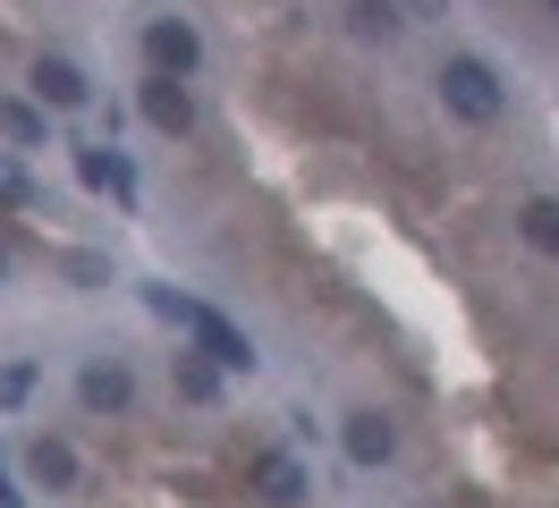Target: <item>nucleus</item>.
I'll return each mask as SVG.
<instances>
[{
    "label": "nucleus",
    "instance_id": "15",
    "mask_svg": "<svg viewBox=\"0 0 559 508\" xmlns=\"http://www.w3.org/2000/svg\"><path fill=\"white\" fill-rule=\"evenodd\" d=\"M35 399V365H0V406H26Z\"/></svg>",
    "mask_w": 559,
    "mask_h": 508
},
{
    "label": "nucleus",
    "instance_id": "8",
    "mask_svg": "<svg viewBox=\"0 0 559 508\" xmlns=\"http://www.w3.org/2000/svg\"><path fill=\"white\" fill-rule=\"evenodd\" d=\"M254 483H263V500H306V466H297L288 449H263V458H254Z\"/></svg>",
    "mask_w": 559,
    "mask_h": 508
},
{
    "label": "nucleus",
    "instance_id": "9",
    "mask_svg": "<svg viewBox=\"0 0 559 508\" xmlns=\"http://www.w3.org/2000/svg\"><path fill=\"white\" fill-rule=\"evenodd\" d=\"M340 440H348V458H356V466H382L390 449H399V433H390L382 415H348V433H340Z\"/></svg>",
    "mask_w": 559,
    "mask_h": 508
},
{
    "label": "nucleus",
    "instance_id": "6",
    "mask_svg": "<svg viewBox=\"0 0 559 508\" xmlns=\"http://www.w3.org/2000/svg\"><path fill=\"white\" fill-rule=\"evenodd\" d=\"M85 94H94V85H85V68H76V60H35V102H43V110H76Z\"/></svg>",
    "mask_w": 559,
    "mask_h": 508
},
{
    "label": "nucleus",
    "instance_id": "11",
    "mask_svg": "<svg viewBox=\"0 0 559 508\" xmlns=\"http://www.w3.org/2000/svg\"><path fill=\"white\" fill-rule=\"evenodd\" d=\"M26 474L51 483V492H69V483H76V449H69V440H35V449H26Z\"/></svg>",
    "mask_w": 559,
    "mask_h": 508
},
{
    "label": "nucleus",
    "instance_id": "14",
    "mask_svg": "<svg viewBox=\"0 0 559 508\" xmlns=\"http://www.w3.org/2000/svg\"><path fill=\"white\" fill-rule=\"evenodd\" d=\"M0 135L9 144H43V102H0Z\"/></svg>",
    "mask_w": 559,
    "mask_h": 508
},
{
    "label": "nucleus",
    "instance_id": "12",
    "mask_svg": "<svg viewBox=\"0 0 559 508\" xmlns=\"http://www.w3.org/2000/svg\"><path fill=\"white\" fill-rule=\"evenodd\" d=\"M178 399H195V406L221 399V365H212L204 347H187V356H178Z\"/></svg>",
    "mask_w": 559,
    "mask_h": 508
},
{
    "label": "nucleus",
    "instance_id": "2",
    "mask_svg": "<svg viewBox=\"0 0 559 508\" xmlns=\"http://www.w3.org/2000/svg\"><path fill=\"white\" fill-rule=\"evenodd\" d=\"M441 102H450V119H466V128H491L500 110H509V94H500V76H491L475 51H457V60H441Z\"/></svg>",
    "mask_w": 559,
    "mask_h": 508
},
{
    "label": "nucleus",
    "instance_id": "16",
    "mask_svg": "<svg viewBox=\"0 0 559 508\" xmlns=\"http://www.w3.org/2000/svg\"><path fill=\"white\" fill-rule=\"evenodd\" d=\"M26 196H35V178H26V169L0 153V203H26Z\"/></svg>",
    "mask_w": 559,
    "mask_h": 508
},
{
    "label": "nucleus",
    "instance_id": "10",
    "mask_svg": "<svg viewBox=\"0 0 559 508\" xmlns=\"http://www.w3.org/2000/svg\"><path fill=\"white\" fill-rule=\"evenodd\" d=\"M518 237L534 246V255H551V263H559V196H534V203H525V212H518Z\"/></svg>",
    "mask_w": 559,
    "mask_h": 508
},
{
    "label": "nucleus",
    "instance_id": "18",
    "mask_svg": "<svg viewBox=\"0 0 559 508\" xmlns=\"http://www.w3.org/2000/svg\"><path fill=\"white\" fill-rule=\"evenodd\" d=\"M551 17H559V0H551Z\"/></svg>",
    "mask_w": 559,
    "mask_h": 508
},
{
    "label": "nucleus",
    "instance_id": "3",
    "mask_svg": "<svg viewBox=\"0 0 559 508\" xmlns=\"http://www.w3.org/2000/svg\"><path fill=\"white\" fill-rule=\"evenodd\" d=\"M144 60H153V76H195L204 43H195L187 17H153V26H144Z\"/></svg>",
    "mask_w": 559,
    "mask_h": 508
},
{
    "label": "nucleus",
    "instance_id": "4",
    "mask_svg": "<svg viewBox=\"0 0 559 508\" xmlns=\"http://www.w3.org/2000/svg\"><path fill=\"white\" fill-rule=\"evenodd\" d=\"M76 399L94 406V415H119V406L136 399V381H128V365H119V356H94V365L76 373Z\"/></svg>",
    "mask_w": 559,
    "mask_h": 508
},
{
    "label": "nucleus",
    "instance_id": "7",
    "mask_svg": "<svg viewBox=\"0 0 559 508\" xmlns=\"http://www.w3.org/2000/svg\"><path fill=\"white\" fill-rule=\"evenodd\" d=\"M76 178H85L94 196H119V203H136V178H128V162H119L110 144H85V153H76Z\"/></svg>",
    "mask_w": 559,
    "mask_h": 508
},
{
    "label": "nucleus",
    "instance_id": "1",
    "mask_svg": "<svg viewBox=\"0 0 559 508\" xmlns=\"http://www.w3.org/2000/svg\"><path fill=\"white\" fill-rule=\"evenodd\" d=\"M153 314H170L178 331H195V347H204V356H212L221 373H246V365H254V347H246V331H229V322H221L212 305H187L178 288H153Z\"/></svg>",
    "mask_w": 559,
    "mask_h": 508
},
{
    "label": "nucleus",
    "instance_id": "5",
    "mask_svg": "<svg viewBox=\"0 0 559 508\" xmlns=\"http://www.w3.org/2000/svg\"><path fill=\"white\" fill-rule=\"evenodd\" d=\"M144 119H153L162 135H187V128H195V102H187V76H153V85H144Z\"/></svg>",
    "mask_w": 559,
    "mask_h": 508
},
{
    "label": "nucleus",
    "instance_id": "17",
    "mask_svg": "<svg viewBox=\"0 0 559 508\" xmlns=\"http://www.w3.org/2000/svg\"><path fill=\"white\" fill-rule=\"evenodd\" d=\"M0 271H9V246H0Z\"/></svg>",
    "mask_w": 559,
    "mask_h": 508
},
{
    "label": "nucleus",
    "instance_id": "13",
    "mask_svg": "<svg viewBox=\"0 0 559 508\" xmlns=\"http://www.w3.org/2000/svg\"><path fill=\"white\" fill-rule=\"evenodd\" d=\"M348 26L365 34V43H390L407 17H399V0H348Z\"/></svg>",
    "mask_w": 559,
    "mask_h": 508
}]
</instances>
